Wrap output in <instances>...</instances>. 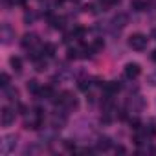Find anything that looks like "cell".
Instances as JSON below:
<instances>
[{
  "instance_id": "6da1fadb",
  "label": "cell",
  "mask_w": 156,
  "mask_h": 156,
  "mask_svg": "<svg viewBox=\"0 0 156 156\" xmlns=\"http://www.w3.org/2000/svg\"><path fill=\"white\" fill-rule=\"evenodd\" d=\"M147 42H149V39H147V35H143V33H132V35L129 37V46H130L134 51H143V50L147 48Z\"/></svg>"
},
{
  "instance_id": "7a4b0ae2",
  "label": "cell",
  "mask_w": 156,
  "mask_h": 156,
  "mask_svg": "<svg viewBox=\"0 0 156 156\" xmlns=\"http://www.w3.org/2000/svg\"><path fill=\"white\" fill-rule=\"evenodd\" d=\"M0 123H2V127H11L15 123V110L9 107H4L2 112H0Z\"/></svg>"
},
{
  "instance_id": "3957f363",
  "label": "cell",
  "mask_w": 156,
  "mask_h": 156,
  "mask_svg": "<svg viewBox=\"0 0 156 156\" xmlns=\"http://www.w3.org/2000/svg\"><path fill=\"white\" fill-rule=\"evenodd\" d=\"M127 107H129V110H132V112H141V110L145 108V99H143L141 96H132V98L127 101Z\"/></svg>"
},
{
  "instance_id": "277c9868",
  "label": "cell",
  "mask_w": 156,
  "mask_h": 156,
  "mask_svg": "<svg viewBox=\"0 0 156 156\" xmlns=\"http://www.w3.org/2000/svg\"><path fill=\"white\" fill-rule=\"evenodd\" d=\"M66 119H68V110L64 108L62 112H55L53 114V119H51V125L53 129H62L66 125Z\"/></svg>"
},
{
  "instance_id": "5b68a950",
  "label": "cell",
  "mask_w": 156,
  "mask_h": 156,
  "mask_svg": "<svg viewBox=\"0 0 156 156\" xmlns=\"http://www.w3.org/2000/svg\"><path fill=\"white\" fill-rule=\"evenodd\" d=\"M15 147H17V136H4V140H2V154L13 152Z\"/></svg>"
},
{
  "instance_id": "8992f818",
  "label": "cell",
  "mask_w": 156,
  "mask_h": 156,
  "mask_svg": "<svg viewBox=\"0 0 156 156\" xmlns=\"http://www.w3.org/2000/svg\"><path fill=\"white\" fill-rule=\"evenodd\" d=\"M0 37H2V42L4 44H9L15 39V30L9 24H2V28H0Z\"/></svg>"
},
{
  "instance_id": "52a82bcc",
  "label": "cell",
  "mask_w": 156,
  "mask_h": 156,
  "mask_svg": "<svg viewBox=\"0 0 156 156\" xmlns=\"http://www.w3.org/2000/svg\"><path fill=\"white\" fill-rule=\"evenodd\" d=\"M129 24V15L127 13H116L114 19H112V28H116L118 31L123 30L125 26Z\"/></svg>"
},
{
  "instance_id": "ba28073f",
  "label": "cell",
  "mask_w": 156,
  "mask_h": 156,
  "mask_svg": "<svg viewBox=\"0 0 156 156\" xmlns=\"http://www.w3.org/2000/svg\"><path fill=\"white\" fill-rule=\"evenodd\" d=\"M62 107L70 112V110H77V107H79V101H77L75 96H72L70 92H64V101H62Z\"/></svg>"
},
{
  "instance_id": "9c48e42d",
  "label": "cell",
  "mask_w": 156,
  "mask_h": 156,
  "mask_svg": "<svg viewBox=\"0 0 156 156\" xmlns=\"http://www.w3.org/2000/svg\"><path fill=\"white\" fill-rule=\"evenodd\" d=\"M103 90H105V96L112 98V96H116L121 90V83L119 81H108V83L103 85Z\"/></svg>"
},
{
  "instance_id": "30bf717a",
  "label": "cell",
  "mask_w": 156,
  "mask_h": 156,
  "mask_svg": "<svg viewBox=\"0 0 156 156\" xmlns=\"http://www.w3.org/2000/svg\"><path fill=\"white\" fill-rule=\"evenodd\" d=\"M140 73H141V68H140L138 62H129V64L125 66V75L129 77V79H136Z\"/></svg>"
},
{
  "instance_id": "8fae6325",
  "label": "cell",
  "mask_w": 156,
  "mask_h": 156,
  "mask_svg": "<svg viewBox=\"0 0 156 156\" xmlns=\"http://www.w3.org/2000/svg\"><path fill=\"white\" fill-rule=\"evenodd\" d=\"M35 44H37V35H33V33H26L22 37V41H20V46L24 50H31Z\"/></svg>"
},
{
  "instance_id": "7c38bea8",
  "label": "cell",
  "mask_w": 156,
  "mask_h": 156,
  "mask_svg": "<svg viewBox=\"0 0 156 156\" xmlns=\"http://www.w3.org/2000/svg\"><path fill=\"white\" fill-rule=\"evenodd\" d=\"M4 96H6V99H8L9 103H17V101H19V90H17L15 87L4 88Z\"/></svg>"
},
{
  "instance_id": "4fadbf2b",
  "label": "cell",
  "mask_w": 156,
  "mask_h": 156,
  "mask_svg": "<svg viewBox=\"0 0 156 156\" xmlns=\"http://www.w3.org/2000/svg\"><path fill=\"white\" fill-rule=\"evenodd\" d=\"M110 149H112V141H110V138H108V136H101V138L98 140V151L107 152V151H110Z\"/></svg>"
},
{
  "instance_id": "5bb4252c",
  "label": "cell",
  "mask_w": 156,
  "mask_h": 156,
  "mask_svg": "<svg viewBox=\"0 0 156 156\" xmlns=\"http://www.w3.org/2000/svg\"><path fill=\"white\" fill-rule=\"evenodd\" d=\"M48 22H50V26H51L53 30H64V22H66V19H64V17H51Z\"/></svg>"
},
{
  "instance_id": "9a60e30c",
  "label": "cell",
  "mask_w": 156,
  "mask_h": 156,
  "mask_svg": "<svg viewBox=\"0 0 156 156\" xmlns=\"http://www.w3.org/2000/svg\"><path fill=\"white\" fill-rule=\"evenodd\" d=\"M53 96H55V90H53V87H50V85L42 87L41 92H39V98H41V99H51Z\"/></svg>"
},
{
  "instance_id": "2e32d148",
  "label": "cell",
  "mask_w": 156,
  "mask_h": 156,
  "mask_svg": "<svg viewBox=\"0 0 156 156\" xmlns=\"http://www.w3.org/2000/svg\"><path fill=\"white\" fill-rule=\"evenodd\" d=\"M130 8H132L134 11H138V13H141V11H147V9H149L147 2H143V0H130Z\"/></svg>"
},
{
  "instance_id": "e0dca14e",
  "label": "cell",
  "mask_w": 156,
  "mask_h": 156,
  "mask_svg": "<svg viewBox=\"0 0 156 156\" xmlns=\"http://www.w3.org/2000/svg\"><path fill=\"white\" fill-rule=\"evenodd\" d=\"M26 88H28V92L30 94H33V96H39V92H41V85H39V81H35V79H30L28 81V85H26Z\"/></svg>"
},
{
  "instance_id": "ac0fdd59",
  "label": "cell",
  "mask_w": 156,
  "mask_h": 156,
  "mask_svg": "<svg viewBox=\"0 0 156 156\" xmlns=\"http://www.w3.org/2000/svg\"><path fill=\"white\" fill-rule=\"evenodd\" d=\"M72 35H73V39L83 41V37L87 35V28H85V26H75V28H73V31H72Z\"/></svg>"
},
{
  "instance_id": "d6986e66",
  "label": "cell",
  "mask_w": 156,
  "mask_h": 156,
  "mask_svg": "<svg viewBox=\"0 0 156 156\" xmlns=\"http://www.w3.org/2000/svg\"><path fill=\"white\" fill-rule=\"evenodd\" d=\"M55 51H57L55 44H50V42H46V44L42 46V55H46V57H53V55H55Z\"/></svg>"
},
{
  "instance_id": "ffe728a7",
  "label": "cell",
  "mask_w": 156,
  "mask_h": 156,
  "mask_svg": "<svg viewBox=\"0 0 156 156\" xmlns=\"http://www.w3.org/2000/svg\"><path fill=\"white\" fill-rule=\"evenodd\" d=\"M9 64H11V68H13L17 73L22 72V59H20V57H11V59H9Z\"/></svg>"
},
{
  "instance_id": "44dd1931",
  "label": "cell",
  "mask_w": 156,
  "mask_h": 156,
  "mask_svg": "<svg viewBox=\"0 0 156 156\" xmlns=\"http://www.w3.org/2000/svg\"><path fill=\"white\" fill-rule=\"evenodd\" d=\"M9 81H11V79H9V75H8L6 72L0 73V87H2V88H8V87H9Z\"/></svg>"
},
{
  "instance_id": "7402d4cb",
  "label": "cell",
  "mask_w": 156,
  "mask_h": 156,
  "mask_svg": "<svg viewBox=\"0 0 156 156\" xmlns=\"http://www.w3.org/2000/svg\"><path fill=\"white\" fill-rule=\"evenodd\" d=\"M35 19H37V15H35L33 11H26V13H24V22H26V24H31Z\"/></svg>"
},
{
  "instance_id": "603a6c76",
  "label": "cell",
  "mask_w": 156,
  "mask_h": 156,
  "mask_svg": "<svg viewBox=\"0 0 156 156\" xmlns=\"http://www.w3.org/2000/svg\"><path fill=\"white\" fill-rule=\"evenodd\" d=\"M92 48H94V51H99V50H103V48H105V42H103V39H96V41L92 42Z\"/></svg>"
},
{
  "instance_id": "cb8c5ba5",
  "label": "cell",
  "mask_w": 156,
  "mask_h": 156,
  "mask_svg": "<svg viewBox=\"0 0 156 156\" xmlns=\"http://www.w3.org/2000/svg\"><path fill=\"white\" fill-rule=\"evenodd\" d=\"M46 66H48V64H46L44 57H42V59H39V61L35 62V70H37V72H44V70H46Z\"/></svg>"
},
{
  "instance_id": "d4e9b609",
  "label": "cell",
  "mask_w": 156,
  "mask_h": 156,
  "mask_svg": "<svg viewBox=\"0 0 156 156\" xmlns=\"http://www.w3.org/2000/svg\"><path fill=\"white\" fill-rule=\"evenodd\" d=\"M66 57H68L70 61H72V59H77V57H79V51H77L75 48H70V50H68V55H66Z\"/></svg>"
},
{
  "instance_id": "484cf974",
  "label": "cell",
  "mask_w": 156,
  "mask_h": 156,
  "mask_svg": "<svg viewBox=\"0 0 156 156\" xmlns=\"http://www.w3.org/2000/svg\"><path fill=\"white\" fill-rule=\"evenodd\" d=\"M85 11H87V13H92V15H96V13H98V6H94V4H88V6H85Z\"/></svg>"
},
{
  "instance_id": "4316f807",
  "label": "cell",
  "mask_w": 156,
  "mask_h": 156,
  "mask_svg": "<svg viewBox=\"0 0 156 156\" xmlns=\"http://www.w3.org/2000/svg\"><path fill=\"white\" fill-rule=\"evenodd\" d=\"M79 88H81V90H88V88H90V81L81 79V81H79Z\"/></svg>"
},
{
  "instance_id": "83f0119b",
  "label": "cell",
  "mask_w": 156,
  "mask_h": 156,
  "mask_svg": "<svg viewBox=\"0 0 156 156\" xmlns=\"http://www.w3.org/2000/svg\"><path fill=\"white\" fill-rule=\"evenodd\" d=\"M130 127H132V129H136V130H140V129H141L140 119H136V118H134V119H130Z\"/></svg>"
},
{
  "instance_id": "f1b7e54d",
  "label": "cell",
  "mask_w": 156,
  "mask_h": 156,
  "mask_svg": "<svg viewBox=\"0 0 156 156\" xmlns=\"http://www.w3.org/2000/svg\"><path fill=\"white\" fill-rule=\"evenodd\" d=\"M149 83H151L152 87H156V73H152V75L149 77Z\"/></svg>"
},
{
  "instance_id": "f546056e",
  "label": "cell",
  "mask_w": 156,
  "mask_h": 156,
  "mask_svg": "<svg viewBox=\"0 0 156 156\" xmlns=\"http://www.w3.org/2000/svg\"><path fill=\"white\" fill-rule=\"evenodd\" d=\"M116 152H121V154H123V152H125V147H121V145H118V147H116Z\"/></svg>"
},
{
  "instance_id": "4dcf8cb0",
  "label": "cell",
  "mask_w": 156,
  "mask_h": 156,
  "mask_svg": "<svg viewBox=\"0 0 156 156\" xmlns=\"http://www.w3.org/2000/svg\"><path fill=\"white\" fill-rule=\"evenodd\" d=\"M151 61L156 62V50H152V53H151Z\"/></svg>"
},
{
  "instance_id": "1f68e13d",
  "label": "cell",
  "mask_w": 156,
  "mask_h": 156,
  "mask_svg": "<svg viewBox=\"0 0 156 156\" xmlns=\"http://www.w3.org/2000/svg\"><path fill=\"white\" fill-rule=\"evenodd\" d=\"M152 37H154V39H156V30H154V31H152Z\"/></svg>"
}]
</instances>
